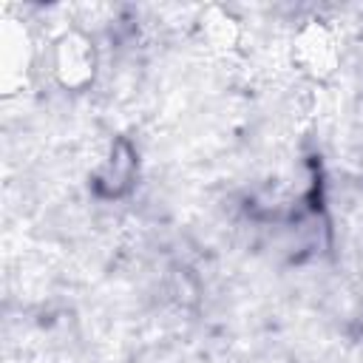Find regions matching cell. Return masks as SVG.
<instances>
[{
	"label": "cell",
	"mask_w": 363,
	"mask_h": 363,
	"mask_svg": "<svg viewBox=\"0 0 363 363\" xmlns=\"http://www.w3.org/2000/svg\"><path fill=\"white\" fill-rule=\"evenodd\" d=\"M136 173V153L125 139H116L96 170V187L105 196H119L130 187Z\"/></svg>",
	"instance_id": "3"
},
{
	"label": "cell",
	"mask_w": 363,
	"mask_h": 363,
	"mask_svg": "<svg viewBox=\"0 0 363 363\" xmlns=\"http://www.w3.org/2000/svg\"><path fill=\"white\" fill-rule=\"evenodd\" d=\"M292 62L312 79H326L340 62V43L326 23H306L292 40Z\"/></svg>",
	"instance_id": "2"
},
{
	"label": "cell",
	"mask_w": 363,
	"mask_h": 363,
	"mask_svg": "<svg viewBox=\"0 0 363 363\" xmlns=\"http://www.w3.org/2000/svg\"><path fill=\"white\" fill-rule=\"evenodd\" d=\"M54 79L65 91H82L96 74V48L82 31H65L51 48Z\"/></svg>",
	"instance_id": "1"
}]
</instances>
